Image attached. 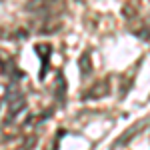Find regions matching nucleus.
I'll return each instance as SVG.
<instances>
[{
    "instance_id": "20e7f679",
    "label": "nucleus",
    "mask_w": 150,
    "mask_h": 150,
    "mask_svg": "<svg viewBox=\"0 0 150 150\" xmlns=\"http://www.w3.org/2000/svg\"><path fill=\"white\" fill-rule=\"evenodd\" d=\"M78 64H80V74L82 78H86V76H90V72H92V60H90V52H84L78 60Z\"/></svg>"
},
{
    "instance_id": "39448f33",
    "label": "nucleus",
    "mask_w": 150,
    "mask_h": 150,
    "mask_svg": "<svg viewBox=\"0 0 150 150\" xmlns=\"http://www.w3.org/2000/svg\"><path fill=\"white\" fill-rule=\"evenodd\" d=\"M34 142H36V136H30V138H28L26 142H24V148H22V150H30V148H32V144H34Z\"/></svg>"
},
{
    "instance_id": "f257e3e1",
    "label": "nucleus",
    "mask_w": 150,
    "mask_h": 150,
    "mask_svg": "<svg viewBox=\"0 0 150 150\" xmlns=\"http://www.w3.org/2000/svg\"><path fill=\"white\" fill-rule=\"evenodd\" d=\"M148 122H150V118H140V120H136L132 126H128L118 138L114 140V144H112V150H120V148H124V146H128L132 140L138 136L140 132H142V128L144 126H148Z\"/></svg>"
},
{
    "instance_id": "f03ea898",
    "label": "nucleus",
    "mask_w": 150,
    "mask_h": 150,
    "mask_svg": "<svg viewBox=\"0 0 150 150\" xmlns=\"http://www.w3.org/2000/svg\"><path fill=\"white\" fill-rule=\"evenodd\" d=\"M108 92H110V84L106 80H100V82H96V84H92L86 92L82 94V100H100Z\"/></svg>"
},
{
    "instance_id": "423d86ee",
    "label": "nucleus",
    "mask_w": 150,
    "mask_h": 150,
    "mask_svg": "<svg viewBox=\"0 0 150 150\" xmlns=\"http://www.w3.org/2000/svg\"><path fill=\"white\" fill-rule=\"evenodd\" d=\"M146 36H148V38H150V28H148V30H146Z\"/></svg>"
},
{
    "instance_id": "7ed1b4c3",
    "label": "nucleus",
    "mask_w": 150,
    "mask_h": 150,
    "mask_svg": "<svg viewBox=\"0 0 150 150\" xmlns=\"http://www.w3.org/2000/svg\"><path fill=\"white\" fill-rule=\"evenodd\" d=\"M36 54L40 56V60H42V70H40V78H44L46 76V70H48V58H50V54H52V46L50 44H36Z\"/></svg>"
}]
</instances>
